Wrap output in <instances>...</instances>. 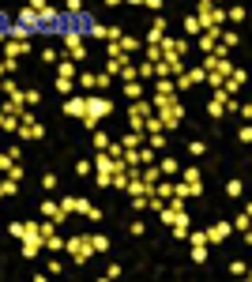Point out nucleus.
Returning a JSON list of instances; mask_svg holds the SVG:
<instances>
[{"mask_svg":"<svg viewBox=\"0 0 252 282\" xmlns=\"http://www.w3.org/2000/svg\"><path fill=\"white\" fill-rule=\"evenodd\" d=\"M109 113H113V102H109V98H102V94H87V113L79 117V121H83V124L94 132V128H98L106 117H109Z\"/></svg>","mask_w":252,"mask_h":282,"instance_id":"nucleus-1","label":"nucleus"},{"mask_svg":"<svg viewBox=\"0 0 252 282\" xmlns=\"http://www.w3.org/2000/svg\"><path fill=\"white\" fill-rule=\"evenodd\" d=\"M196 19H199V30L203 27H222L226 23V8L207 4V0H196Z\"/></svg>","mask_w":252,"mask_h":282,"instance_id":"nucleus-2","label":"nucleus"},{"mask_svg":"<svg viewBox=\"0 0 252 282\" xmlns=\"http://www.w3.org/2000/svg\"><path fill=\"white\" fill-rule=\"evenodd\" d=\"M64 252L72 256V264H87L94 256V248H90V237H68L64 241Z\"/></svg>","mask_w":252,"mask_h":282,"instance_id":"nucleus-3","label":"nucleus"},{"mask_svg":"<svg viewBox=\"0 0 252 282\" xmlns=\"http://www.w3.org/2000/svg\"><path fill=\"white\" fill-rule=\"evenodd\" d=\"M15 136H19V140H42L45 128H42V121H38L34 113H23V121H19V128H15Z\"/></svg>","mask_w":252,"mask_h":282,"instance_id":"nucleus-4","label":"nucleus"},{"mask_svg":"<svg viewBox=\"0 0 252 282\" xmlns=\"http://www.w3.org/2000/svg\"><path fill=\"white\" fill-rule=\"evenodd\" d=\"M0 113H8V117H15V121H23V113H27V102H23V90H15V94H8V102L0 106Z\"/></svg>","mask_w":252,"mask_h":282,"instance_id":"nucleus-5","label":"nucleus"},{"mask_svg":"<svg viewBox=\"0 0 252 282\" xmlns=\"http://www.w3.org/2000/svg\"><path fill=\"white\" fill-rule=\"evenodd\" d=\"M90 166H94V173H102V177H109L113 169L121 166V158H113L109 151H98V155H94V162H90Z\"/></svg>","mask_w":252,"mask_h":282,"instance_id":"nucleus-6","label":"nucleus"},{"mask_svg":"<svg viewBox=\"0 0 252 282\" xmlns=\"http://www.w3.org/2000/svg\"><path fill=\"white\" fill-rule=\"evenodd\" d=\"M30 53V42H15V38H4V56L8 60H19V56Z\"/></svg>","mask_w":252,"mask_h":282,"instance_id":"nucleus-7","label":"nucleus"},{"mask_svg":"<svg viewBox=\"0 0 252 282\" xmlns=\"http://www.w3.org/2000/svg\"><path fill=\"white\" fill-rule=\"evenodd\" d=\"M42 218H53V222L60 226L64 218H68V211H64V207L56 203V199H45V203H42Z\"/></svg>","mask_w":252,"mask_h":282,"instance_id":"nucleus-8","label":"nucleus"},{"mask_svg":"<svg viewBox=\"0 0 252 282\" xmlns=\"http://www.w3.org/2000/svg\"><path fill=\"white\" fill-rule=\"evenodd\" d=\"M64 113H68V117H83V113H87V94H68Z\"/></svg>","mask_w":252,"mask_h":282,"instance_id":"nucleus-9","label":"nucleus"},{"mask_svg":"<svg viewBox=\"0 0 252 282\" xmlns=\"http://www.w3.org/2000/svg\"><path fill=\"white\" fill-rule=\"evenodd\" d=\"M230 233H234V226H230V222H215V226L207 229V241H211V245H222Z\"/></svg>","mask_w":252,"mask_h":282,"instance_id":"nucleus-10","label":"nucleus"},{"mask_svg":"<svg viewBox=\"0 0 252 282\" xmlns=\"http://www.w3.org/2000/svg\"><path fill=\"white\" fill-rule=\"evenodd\" d=\"M207 113H211V117H215V121H222V117H226V94H218V90H211Z\"/></svg>","mask_w":252,"mask_h":282,"instance_id":"nucleus-11","label":"nucleus"},{"mask_svg":"<svg viewBox=\"0 0 252 282\" xmlns=\"http://www.w3.org/2000/svg\"><path fill=\"white\" fill-rule=\"evenodd\" d=\"M203 192V184H188V181H173V196H181V199H192Z\"/></svg>","mask_w":252,"mask_h":282,"instance_id":"nucleus-12","label":"nucleus"},{"mask_svg":"<svg viewBox=\"0 0 252 282\" xmlns=\"http://www.w3.org/2000/svg\"><path fill=\"white\" fill-rule=\"evenodd\" d=\"M38 252H42V233H27V237H23V256L34 260Z\"/></svg>","mask_w":252,"mask_h":282,"instance_id":"nucleus-13","label":"nucleus"},{"mask_svg":"<svg viewBox=\"0 0 252 282\" xmlns=\"http://www.w3.org/2000/svg\"><path fill=\"white\" fill-rule=\"evenodd\" d=\"M60 42H64V49H68V53L83 49V30H64V34H60Z\"/></svg>","mask_w":252,"mask_h":282,"instance_id":"nucleus-14","label":"nucleus"},{"mask_svg":"<svg viewBox=\"0 0 252 282\" xmlns=\"http://www.w3.org/2000/svg\"><path fill=\"white\" fill-rule=\"evenodd\" d=\"M15 23H23V27H27V30H38V27H42V15L34 12V8H23V12H19V19H15Z\"/></svg>","mask_w":252,"mask_h":282,"instance_id":"nucleus-15","label":"nucleus"},{"mask_svg":"<svg viewBox=\"0 0 252 282\" xmlns=\"http://www.w3.org/2000/svg\"><path fill=\"white\" fill-rule=\"evenodd\" d=\"M125 98H128V102L147 98V87H143V79H128V83H125Z\"/></svg>","mask_w":252,"mask_h":282,"instance_id":"nucleus-16","label":"nucleus"},{"mask_svg":"<svg viewBox=\"0 0 252 282\" xmlns=\"http://www.w3.org/2000/svg\"><path fill=\"white\" fill-rule=\"evenodd\" d=\"M121 147H125V151H136V147H143V143H147V132H128V136H121Z\"/></svg>","mask_w":252,"mask_h":282,"instance_id":"nucleus-17","label":"nucleus"},{"mask_svg":"<svg viewBox=\"0 0 252 282\" xmlns=\"http://www.w3.org/2000/svg\"><path fill=\"white\" fill-rule=\"evenodd\" d=\"M56 75H64V79H75V75H79V64L64 56V60H56Z\"/></svg>","mask_w":252,"mask_h":282,"instance_id":"nucleus-18","label":"nucleus"},{"mask_svg":"<svg viewBox=\"0 0 252 282\" xmlns=\"http://www.w3.org/2000/svg\"><path fill=\"white\" fill-rule=\"evenodd\" d=\"M75 87H79V90H83V94H87V90H94V71H79V75H75Z\"/></svg>","mask_w":252,"mask_h":282,"instance_id":"nucleus-19","label":"nucleus"},{"mask_svg":"<svg viewBox=\"0 0 252 282\" xmlns=\"http://www.w3.org/2000/svg\"><path fill=\"white\" fill-rule=\"evenodd\" d=\"M147 147L151 151H166V132H147Z\"/></svg>","mask_w":252,"mask_h":282,"instance_id":"nucleus-20","label":"nucleus"},{"mask_svg":"<svg viewBox=\"0 0 252 282\" xmlns=\"http://www.w3.org/2000/svg\"><path fill=\"white\" fill-rule=\"evenodd\" d=\"M117 45H121V49H125V53L132 56L136 49H140V38H132V34H121V38H117Z\"/></svg>","mask_w":252,"mask_h":282,"instance_id":"nucleus-21","label":"nucleus"},{"mask_svg":"<svg viewBox=\"0 0 252 282\" xmlns=\"http://www.w3.org/2000/svg\"><path fill=\"white\" fill-rule=\"evenodd\" d=\"M169 229H173V237H177V241H184V237H188V214H181Z\"/></svg>","mask_w":252,"mask_h":282,"instance_id":"nucleus-22","label":"nucleus"},{"mask_svg":"<svg viewBox=\"0 0 252 282\" xmlns=\"http://www.w3.org/2000/svg\"><path fill=\"white\" fill-rule=\"evenodd\" d=\"M8 38H15V42H30V30L23 27V23H15V27H8Z\"/></svg>","mask_w":252,"mask_h":282,"instance_id":"nucleus-23","label":"nucleus"},{"mask_svg":"<svg viewBox=\"0 0 252 282\" xmlns=\"http://www.w3.org/2000/svg\"><path fill=\"white\" fill-rule=\"evenodd\" d=\"M56 94H75V79H64V75H56Z\"/></svg>","mask_w":252,"mask_h":282,"instance_id":"nucleus-24","label":"nucleus"},{"mask_svg":"<svg viewBox=\"0 0 252 282\" xmlns=\"http://www.w3.org/2000/svg\"><path fill=\"white\" fill-rule=\"evenodd\" d=\"M154 94H177L173 79H154Z\"/></svg>","mask_w":252,"mask_h":282,"instance_id":"nucleus-25","label":"nucleus"},{"mask_svg":"<svg viewBox=\"0 0 252 282\" xmlns=\"http://www.w3.org/2000/svg\"><path fill=\"white\" fill-rule=\"evenodd\" d=\"M117 75H121V83H128V79H140V68H136V64H121Z\"/></svg>","mask_w":252,"mask_h":282,"instance_id":"nucleus-26","label":"nucleus"},{"mask_svg":"<svg viewBox=\"0 0 252 282\" xmlns=\"http://www.w3.org/2000/svg\"><path fill=\"white\" fill-rule=\"evenodd\" d=\"M158 173H162V177H173V173H177V158H162V162H158Z\"/></svg>","mask_w":252,"mask_h":282,"instance_id":"nucleus-27","label":"nucleus"},{"mask_svg":"<svg viewBox=\"0 0 252 282\" xmlns=\"http://www.w3.org/2000/svg\"><path fill=\"white\" fill-rule=\"evenodd\" d=\"M15 192H19V181L4 177V181H0V199H4V196H15Z\"/></svg>","mask_w":252,"mask_h":282,"instance_id":"nucleus-28","label":"nucleus"},{"mask_svg":"<svg viewBox=\"0 0 252 282\" xmlns=\"http://www.w3.org/2000/svg\"><path fill=\"white\" fill-rule=\"evenodd\" d=\"M218 42H222L226 49H234V45L241 42V34H237V30H226V27H222V38H218Z\"/></svg>","mask_w":252,"mask_h":282,"instance_id":"nucleus-29","label":"nucleus"},{"mask_svg":"<svg viewBox=\"0 0 252 282\" xmlns=\"http://www.w3.org/2000/svg\"><path fill=\"white\" fill-rule=\"evenodd\" d=\"M181 181H188V184H203V173H199L196 166H188V169L181 173Z\"/></svg>","mask_w":252,"mask_h":282,"instance_id":"nucleus-30","label":"nucleus"},{"mask_svg":"<svg viewBox=\"0 0 252 282\" xmlns=\"http://www.w3.org/2000/svg\"><path fill=\"white\" fill-rule=\"evenodd\" d=\"M113 87V75L109 71H98V75H94V90H109Z\"/></svg>","mask_w":252,"mask_h":282,"instance_id":"nucleus-31","label":"nucleus"},{"mask_svg":"<svg viewBox=\"0 0 252 282\" xmlns=\"http://www.w3.org/2000/svg\"><path fill=\"white\" fill-rule=\"evenodd\" d=\"M136 158H140V166H151V162H154V151L143 143V147H136Z\"/></svg>","mask_w":252,"mask_h":282,"instance_id":"nucleus-32","label":"nucleus"},{"mask_svg":"<svg viewBox=\"0 0 252 282\" xmlns=\"http://www.w3.org/2000/svg\"><path fill=\"white\" fill-rule=\"evenodd\" d=\"M42 248H49V252L56 256V252H64V241H60V237L53 233V237H45V241H42Z\"/></svg>","mask_w":252,"mask_h":282,"instance_id":"nucleus-33","label":"nucleus"},{"mask_svg":"<svg viewBox=\"0 0 252 282\" xmlns=\"http://www.w3.org/2000/svg\"><path fill=\"white\" fill-rule=\"evenodd\" d=\"M184 34H188V38L203 34V30H199V19H196V15H188V19H184Z\"/></svg>","mask_w":252,"mask_h":282,"instance_id":"nucleus-34","label":"nucleus"},{"mask_svg":"<svg viewBox=\"0 0 252 282\" xmlns=\"http://www.w3.org/2000/svg\"><path fill=\"white\" fill-rule=\"evenodd\" d=\"M94 151H106V147H109V132H98V128H94Z\"/></svg>","mask_w":252,"mask_h":282,"instance_id":"nucleus-35","label":"nucleus"},{"mask_svg":"<svg viewBox=\"0 0 252 282\" xmlns=\"http://www.w3.org/2000/svg\"><path fill=\"white\" fill-rule=\"evenodd\" d=\"M90 248H94V252H106V248H109V237H106V233H94V237H90Z\"/></svg>","mask_w":252,"mask_h":282,"instance_id":"nucleus-36","label":"nucleus"},{"mask_svg":"<svg viewBox=\"0 0 252 282\" xmlns=\"http://www.w3.org/2000/svg\"><path fill=\"white\" fill-rule=\"evenodd\" d=\"M192 264H207V245H192Z\"/></svg>","mask_w":252,"mask_h":282,"instance_id":"nucleus-37","label":"nucleus"},{"mask_svg":"<svg viewBox=\"0 0 252 282\" xmlns=\"http://www.w3.org/2000/svg\"><path fill=\"white\" fill-rule=\"evenodd\" d=\"M230 226H234V229H241V233H249V211H241V214H237V218H234Z\"/></svg>","mask_w":252,"mask_h":282,"instance_id":"nucleus-38","label":"nucleus"},{"mask_svg":"<svg viewBox=\"0 0 252 282\" xmlns=\"http://www.w3.org/2000/svg\"><path fill=\"white\" fill-rule=\"evenodd\" d=\"M64 12L68 15H83V0H64Z\"/></svg>","mask_w":252,"mask_h":282,"instance_id":"nucleus-39","label":"nucleus"},{"mask_svg":"<svg viewBox=\"0 0 252 282\" xmlns=\"http://www.w3.org/2000/svg\"><path fill=\"white\" fill-rule=\"evenodd\" d=\"M188 155H192V158H203V155H207V147H203L199 140H192V143H188Z\"/></svg>","mask_w":252,"mask_h":282,"instance_id":"nucleus-40","label":"nucleus"},{"mask_svg":"<svg viewBox=\"0 0 252 282\" xmlns=\"http://www.w3.org/2000/svg\"><path fill=\"white\" fill-rule=\"evenodd\" d=\"M226 19H230V23H245V8H230V12H226Z\"/></svg>","mask_w":252,"mask_h":282,"instance_id":"nucleus-41","label":"nucleus"},{"mask_svg":"<svg viewBox=\"0 0 252 282\" xmlns=\"http://www.w3.org/2000/svg\"><path fill=\"white\" fill-rule=\"evenodd\" d=\"M75 173H79V177H90V173H94V166H90V158H83V162H75Z\"/></svg>","mask_w":252,"mask_h":282,"instance_id":"nucleus-42","label":"nucleus"},{"mask_svg":"<svg viewBox=\"0 0 252 282\" xmlns=\"http://www.w3.org/2000/svg\"><path fill=\"white\" fill-rule=\"evenodd\" d=\"M136 68H140V79H147V83L154 79V68H151V60H143V64H136Z\"/></svg>","mask_w":252,"mask_h":282,"instance_id":"nucleus-43","label":"nucleus"},{"mask_svg":"<svg viewBox=\"0 0 252 282\" xmlns=\"http://www.w3.org/2000/svg\"><path fill=\"white\" fill-rule=\"evenodd\" d=\"M15 90H19V87H15V79H8V75H4V79H0V94H15Z\"/></svg>","mask_w":252,"mask_h":282,"instance_id":"nucleus-44","label":"nucleus"},{"mask_svg":"<svg viewBox=\"0 0 252 282\" xmlns=\"http://www.w3.org/2000/svg\"><path fill=\"white\" fill-rule=\"evenodd\" d=\"M241 192H245V184H241V181H230V184H226V196H234V199H237Z\"/></svg>","mask_w":252,"mask_h":282,"instance_id":"nucleus-45","label":"nucleus"},{"mask_svg":"<svg viewBox=\"0 0 252 282\" xmlns=\"http://www.w3.org/2000/svg\"><path fill=\"white\" fill-rule=\"evenodd\" d=\"M184 241H192V245H207V233H199V229L192 233V229H188V237H184Z\"/></svg>","mask_w":252,"mask_h":282,"instance_id":"nucleus-46","label":"nucleus"},{"mask_svg":"<svg viewBox=\"0 0 252 282\" xmlns=\"http://www.w3.org/2000/svg\"><path fill=\"white\" fill-rule=\"evenodd\" d=\"M60 271H64V264L53 256V260H49V267H45V275H60Z\"/></svg>","mask_w":252,"mask_h":282,"instance_id":"nucleus-47","label":"nucleus"},{"mask_svg":"<svg viewBox=\"0 0 252 282\" xmlns=\"http://www.w3.org/2000/svg\"><path fill=\"white\" fill-rule=\"evenodd\" d=\"M230 271H234V275H237V279H245V275H249V267H245V264H241V260H234V264H230Z\"/></svg>","mask_w":252,"mask_h":282,"instance_id":"nucleus-48","label":"nucleus"},{"mask_svg":"<svg viewBox=\"0 0 252 282\" xmlns=\"http://www.w3.org/2000/svg\"><path fill=\"white\" fill-rule=\"evenodd\" d=\"M42 188H45V192H53V188H56V173H45V177H42Z\"/></svg>","mask_w":252,"mask_h":282,"instance_id":"nucleus-49","label":"nucleus"},{"mask_svg":"<svg viewBox=\"0 0 252 282\" xmlns=\"http://www.w3.org/2000/svg\"><path fill=\"white\" fill-rule=\"evenodd\" d=\"M8 169H12V158H8V151L0 147V173H8Z\"/></svg>","mask_w":252,"mask_h":282,"instance_id":"nucleus-50","label":"nucleus"},{"mask_svg":"<svg viewBox=\"0 0 252 282\" xmlns=\"http://www.w3.org/2000/svg\"><path fill=\"white\" fill-rule=\"evenodd\" d=\"M151 30H162V34H166V15H154V19H151Z\"/></svg>","mask_w":252,"mask_h":282,"instance_id":"nucleus-51","label":"nucleus"},{"mask_svg":"<svg viewBox=\"0 0 252 282\" xmlns=\"http://www.w3.org/2000/svg\"><path fill=\"white\" fill-rule=\"evenodd\" d=\"M38 98H42L38 90H23V102H27V106H38Z\"/></svg>","mask_w":252,"mask_h":282,"instance_id":"nucleus-52","label":"nucleus"},{"mask_svg":"<svg viewBox=\"0 0 252 282\" xmlns=\"http://www.w3.org/2000/svg\"><path fill=\"white\" fill-rule=\"evenodd\" d=\"M237 140H241V143H249V140H252V128H249V124H241V128H237Z\"/></svg>","mask_w":252,"mask_h":282,"instance_id":"nucleus-53","label":"nucleus"},{"mask_svg":"<svg viewBox=\"0 0 252 282\" xmlns=\"http://www.w3.org/2000/svg\"><path fill=\"white\" fill-rule=\"evenodd\" d=\"M128 229H132V237H143V233H147V226H143V222H132Z\"/></svg>","mask_w":252,"mask_h":282,"instance_id":"nucleus-54","label":"nucleus"},{"mask_svg":"<svg viewBox=\"0 0 252 282\" xmlns=\"http://www.w3.org/2000/svg\"><path fill=\"white\" fill-rule=\"evenodd\" d=\"M147 60H162V49L158 45H147Z\"/></svg>","mask_w":252,"mask_h":282,"instance_id":"nucleus-55","label":"nucleus"},{"mask_svg":"<svg viewBox=\"0 0 252 282\" xmlns=\"http://www.w3.org/2000/svg\"><path fill=\"white\" fill-rule=\"evenodd\" d=\"M60 207H64V211L72 214V211H75V196H64V199H60Z\"/></svg>","mask_w":252,"mask_h":282,"instance_id":"nucleus-56","label":"nucleus"},{"mask_svg":"<svg viewBox=\"0 0 252 282\" xmlns=\"http://www.w3.org/2000/svg\"><path fill=\"white\" fill-rule=\"evenodd\" d=\"M42 60H45V64H56L60 56H56V49H45V53H42Z\"/></svg>","mask_w":252,"mask_h":282,"instance_id":"nucleus-57","label":"nucleus"},{"mask_svg":"<svg viewBox=\"0 0 252 282\" xmlns=\"http://www.w3.org/2000/svg\"><path fill=\"white\" fill-rule=\"evenodd\" d=\"M45 4H49V0H27V8H34V12H42Z\"/></svg>","mask_w":252,"mask_h":282,"instance_id":"nucleus-58","label":"nucleus"},{"mask_svg":"<svg viewBox=\"0 0 252 282\" xmlns=\"http://www.w3.org/2000/svg\"><path fill=\"white\" fill-rule=\"evenodd\" d=\"M143 8H151V12H158V8H162V0H143Z\"/></svg>","mask_w":252,"mask_h":282,"instance_id":"nucleus-59","label":"nucleus"},{"mask_svg":"<svg viewBox=\"0 0 252 282\" xmlns=\"http://www.w3.org/2000/svg\"><path fill=\"white\" fill-rule=\"evenodd\" d=\"M4 75H8V60H0V79H4Z\"/></svg>","mask_w":252,"mask_h":282,"instance_id":"nucleus-60","label":"nucleus"},{"mask_svg":"<svg viewBox=\"0 0 252 282\" xmlns=\"http://www.w3.org/2000/svg\"><path fill=\"white\" fill-rule=\"evenodd\" d=\"M117 4H125V0H106V8H117Z\"/></svg>","mask_w":252,"mask_h":282,"instance_id":"nucleus-61","label":"nucleus"},{"mask_svg":"<svg viewBox=\"0 0 252 282\" xmlns=\"http://www.w3.org/2000/svg\"><path fill=\"white\" fill-rule=\"evenodd\" d=\"M4 38H8V30H0V45H4Z\"/></svg>","mask_w":252,"mask_h":282,"instance_id":"nucleus-62","label":"nucleus"},{"mask_svg":"<svg viewBox=\"0 0 252 282\" xmlns=\"http://www.w3.org/2000/svg\"><path fill=\"white\" fill-rule=\"evenodd\" d=\"M125 4H143V0H125Z\"/></svg>","mask_w":252,"mask_h":282,"instance_id":"nucleus-63","label":"nucleus"},{"mask_svg":"<svg viewBox=\"0 0 252 282\" xmlns=\"http://www.w3.org/2000/svg\"><path fill=\"white\" fill-rule=\"evenodd\" d=\"M207 4H218V0H207Z\"/></svg>","mask_w":252,"mask_h":282,"instance_id":"nucleus-64","label":"nucleus"}]
</instances>
